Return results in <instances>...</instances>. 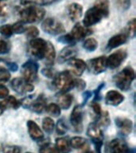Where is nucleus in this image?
I'll return each instance as SVG.
<instances>
[{"label":"nucleus","instance_id":"obj_43","mask_svg":"<svg viewBox=\"0 0 136 153\" xmlns=\"http://www.w3.org/2000/svg\"><path fill=\"white\" fill-rule=\"evenodd\" d=\"M41 74L48 78H54V76L57 75V73L54 71V69H51L50 67L43 68L41 69Z\"/></svg>","mask_w":136,"mask_h":153},{"label":"nucleus","instance_id":"obj_20","mask_svg":"<svg viewBox=\"0 0 136 153\" xmlns=\"http://www.w3.org/2000/svg\"><path fill=\"white\" fill-rule=\"evenodd\" d=\"M69 65L72 74L77 76H81L84 74V72L85 71V69H87L86 62L82 59H79V58H73L71 61H69Z\"/></svg>","mask_w":136,"mask_h":153},{"label":"nucleus","instance_id":"obj_31","mask_svg":"<svg viewBox=\"0 0 136 153\" xmlns=\"http://www.w3.org/2000/svg\"><path fill=\"white\" fill-rule=\"evenodd\" d=\"M42 128L44 131L48 134H51L55 128L54 121L50 117H45L42 120Z\"/></svg>","mask_w":136,"mask_h":153},{"label":"nucleus","instance_id":"obj_46","mask_svg":"<svg viewBox=\"0 0 136 153\" xmlns=\"http://www.w3.org/2000/svg\"><path fill=\"white\" fill-rule=\"evenodd\" d=\"M74 88H77V90L82 91L86 88V82L82 79H75V86Z\"/></svg>","mask_w":136,"mask_h":153},{"label":"nucleus","instance_id":"obj_45","mask_svg":"<svg viewBox=\"0 0 136 153\" xmlns=\"http://www.w3.org/2000/svg\"><path fill=\"white\" fill-rule=\"evenodd\" d=\"M91 107H92V109L93 112L96 116V117H98L101 114L102 110H101L100 105L98 103V101H92V103L91 104Z\"/></svg>","mask_w":136,"mask_h":153},{"label":"nucleus","instance_id":"obj_33","mask_svg":"<svg viewBox=\"0 0 136 153\" xmlns=\"http://www.w3.org/2000/svg\"><path fill=\"white\" fill-rule=\"evenodd\" d=\"M93 6L98 7L103 12H104L107 16L109 15V0H95Z\"/></svg>","mask_w":136,"mask_h":153},{"label":"nucleus","instance_id":"obj_56","mask_svg":"<svg viewBox=\"0 0 136 153\" xmlns=\"http://www.w3.org/2000/svg\"><path fill=\"white\" fill-rule=\"evenodd\" d=\"M1 1H2V0H0V2H1Z\"/></svg>","mask_w":136,"mask_h":153},{"label":"nucleus","instance_id":"obj_21","mask_svg":"<svg viewBox=\"0 0 136 153\" xmlns=\"http://www.w3.org/2000/svg\"><path fill=\"white\" fill-rule=\"evenodd\" d=\"M126 40H127V36L125 33H120L112 36L107 42V50H111L119 47V45H123L124 43H126Z\"/></svg>","mask_w":136,"mask_h":153},{"label":"nucleus","instance_id":"obj_1","mask_svg":"<svg viewBox=\"0 0 136 153\" xmlns=\"http://www.w3.org/2000/svg\"><path fill=\"white\" fill-rule=\"evenodd\" d=\"M19 4L21 8L18 10V16L22 23H35L45 17V9L35 4L32 0H19Z\"/></svg>","mask_w":136,"mask_h":153},{"label":"nucleus","instance_id":"obj_4","mask_svg":"<svg viewBox=\"0 0 136 153\" xmlns=\"http://www.w3.org/2000/svg\"><path fill=\"white\" fill-rule=\"evenodd\" d=\"M20 105H22L24 108L31 110L32 112L40 114L45 110V107L47 105V99L43 94H41L36 98L28 97L21 100Z\"/></svg>","mask_w":136,"mask_h":153},{"label":"nucleus","instance_id":"obj_8","mask_svg":"<svg viewBox=\"0 0 136 153\" xmlns=\"http://www.w3.org/2000/svg\"><path fill=\"white\" fill-rule=\"evenodd\" d=\"M38 64L33 60H29L21 66V74L23 79L29 83H32L38 78Z\"/></svg>","mask_w":136,"mask_h":153},{"label":"nucleus","instance_id":"obj_32","mask_svg":"<svg viewBox=\"0 0 136 153\" xmlns=\"http://www.w3.org/2000/svg\"><path fill=\"white\" fill-rule=\"evenodd\" d=\"M40 153H60L55 144L52 143H45L40 147Z\"/></svg>","mask_w":136,"mask_h":153},{"label":"nucleus","instance_id":"obj_48","mask_svg":"<svg viewBox=\"0 0 136 153\" xmlns=\"http://www.w3.org/2000/svg\"><path fill=\"white\" fill-rule=\"evenodd\" d=\"M92 97V93L89 90H85L84 92L83 93V103H82V105L81 106L83 107L84 105H85L86 103L88 102V100L90 99L91 97Z\"/></svg>","mask_w":136,"mask_h":153},{"label":"nucleus","instance_id":"obj_26","mask_svg":"<svg viewBox=\"0 0 136 153\" xmlns=\"http://www.w3.org/2000/svg\"><path fill=\"white\" fill-rule=\"evenodd\" d=\"M2 105L4 108H10V109H18L20 107V101L13 96H8L2 100Z\"/></svg>","mask_w":136,"mask_h":153},{"label":"nucleus","instance_id":"obj_28","mask_svg":"<svg viewBox=\"0 0 136 153\" xmlns=\"http://www.w3.org/2000/svg\"><path fill=\"white\" fill-rule=\"evenodd\" d=\"M71 148L78 149V148H83L87 143V140L84 138L82 136H73L72 138L69 140Z\"/></svg>","mask_w":136,"mask_h":153},{"label":"nucleus","instance_id":"obj_54","mask_svg":"<svg viewBox=\"0 0 136 153\" xmlns=\"http://www.w3.org/2000/svg\"><path fill=\"white\" fill-rule=\"evenodd\" d=\"M84 153H95L94 152H91V151H87V152H85Z\"/></svg>","mask_w":136,"mask_h":153},{"label":"nucleus","instance_id":"obj_24","mask_svg":"<svg viewBox=\"0 0 136 153\" xmlns=\"http://www.w3.org/2000/svg\"><path fill=\"white\" fill-rule=\"evenodd\" d=\"M73 101V97L68 93H61V95L57 98V105L62 109L67 110L71 107Z\"/></svg>","mask_w":136,"mask_h":153},{"label":"nucleus","instance_id":"obj_40","mask_svg":"<svg viewBox=\"0 0 136 153\" xmlns=\"http://www.w3.org/2000/svg\"><path fill=\"white\" fill-rule=\"evenodd\" d=\"M131 0H116V6L118 9L122 11H125L131 7Z\"/></svg>","mask_w":136,"mask_h":153},{"label":"nucleus","instance_id":"obj_5","mask_svg":"<svg viewBox=\"0 0 136 153\" xmlns=\"http://www.w3.org/2000/svg\"><path fill=\"white\" fill-rule=\"evenodd\" d=\"M46 47L47 42L43 38H33L29 42L28 53L33 59L41 60L44 58Z\"/></svg>","mask_w":136,"mask_h":153},{"label":"nucleus","instance_id":"obj_29","mask_svg":"<svg viewBox=\"0 0 136 153\" xmlns=\"http://www.w3.org/2000/svg\"><path fill=\"white\" fill-rule=\"evenodd\" d=\"M83 48L88 52H93L98 48V42L95 38H87L83 43Z\"/></svg>","mask_w":136,"mask_h":153},{"label":"nucleus","instance_id":"obj_6","mask_svg":"<svg viewBox=\"0 0 136 153\" xmlns=\"http://www.w3.org/2000/svg\"><path fill=\"white\" fill-rule=\"evenodd\" d=\"M107 15L98 7L93 6L86 11L83 19V26L85 27H91L98 22H100L103 18H107Z\"/></svg>","mask_w":136,"mask_h":153},{"label":"nucleus","instance_id":"obj_30","mask_svg":"<svg viewBox=\"0 0 136 153\" xmlns=\"http://www.w3.org/2000/svg\"><path fill=\"white\" fill-rule=\"evenodd\" d=\"M45 111L50 116L54 117H59L61 113V108L59 107V105L57 104H55V103H51V104H49V105H46Z\"/></svg>","mask_w":136,"mask_h":153},{"label":"nucleus","instance_id":"obj_15","mask_svg":"<svg viewBox=\"0 0 136 153\" xmlns=\"http://www.w3.org/2000/svg\"><path fill=\"white\" fill-rule=\"evenodd\" d=\"M87 136L92 142L103 140V134L101 128L95 122L91 123L87 128Z\"/></svg>","mask_w":136,"mask_h":153},{"label":"nucleus","instance_id":"obj_37","mask_svg":"<svg viewBox=\"0 0 136 153\" xmlns=\"http://www.w3.org/2000/svg\"><path fill=\"white\" fill-rule=\"evenodd\" d=\"M0 34L5 38H10L14 34V31L12 28V25H3L0 26Z\"/></svg>","mask_w":136,"mask_h":153},{"label":"nucleus","instance_id":"obj_13","mask_svg":"<svg viewBox=\"0 0 136 153\" xmlns=\"http://www.w3.org/2000/svg\"><path fill=\"white\" fill-rule=\"evenodd\" d=\"M92 33V30L90 28L85 27L83 25H81L80 22L75 24V26L72 27L71 30V36L76 42L82 40L83 38L88 37Z\"/></svg>","mask_w":136,"mask_h":153},{"label":"nucleus","instance_id":"obj_44","mask_svg":"<svg viewBox=\"0 0 136 153\" xmlns=\"http://www.w3.org/2000/svg\"><path fill=\"white\" fill-rule=\"evenodd\" d=\"M10 51V45L8 42L0 38V54H6Z\"/></svg>","mask_w":136,"mask_h":153},{"label":"nucleus","instance_id":"obj_11","mask_svg":"<svg viewBox=\"0 0 136 153\" xmlns=\"http://www.w3.org/2000/svg\"><path fill=\"white\" fill-rule=\"evenodd\" d=\"M127 52L125 50H118L106 58L107 67L111 69H117L126 59Z\"/></svg>","mask_w":136,"mask_h":153},{"label":"nucleus","instance_id":"obj_36","mask_svg":"<svg viewBox=\"0 0 136 153\" xmlns=\"http://www.w3.org/2000/svg\"><path fill=\"white\" fill-rule=\"evenodd\" d=\"M58 42L68 45H73L76 42L70 33H66V34H63V35L60 36L59 38H58Z\"/></svg>","mask_w":136,"mask_h":153},{"label":"nucleus","instance_id":"obj_51","mask_svg":"<svg viewBox=\"0 0 136 153\" xmlns=\"http://www.w3.org/2000/svg\"><path fill=\"white\" fill-rule=\"evenodd\" d=\"M7 14V6L2 3V2H0V17L5 16Z\"/></svg>","mask_w":136,"mask_h":153},{"label":"nucleus","instance_id":"obj_27","mask_svg":"<svg viewBox=\"0 0 136 153\" xmlns=\"http://www.w3.org/2000/svg\"><path fill=\"white\" fill-rule=\"evenodd\" d=\"M99 126L102 127H108L109 124H111V119H110V116L108 112L104 111V112H101V114L97 117V122H95Z\"/></svg>","mask_w":136,"mask_h":153},{"label":"nucleus","instance_id":"obj_47","mask_svg":"<svg viewBox=\"0 0 136 153\" xmlns=\"http://www.w3.org/2000/svg\"><path fill=\"white\" fill-rule=\"evenodd\" d=\"M105 86L104 83H101L100 85L98 86L96 89L94 91V100L93 101H99L100 99V92L102 91V89L103 88V87Z\"/></svg>","mask_w":136,"mask_h":153},{"label":"nucleus","instance_id":"obj_10","mask_svg":"<svg viewBox=\"0 0 136 153\" xmlns=\"http://www.w3.org/2000/svg\"><path fill=\"white\" fill-rule=\"evenodd\" d=\"M70 123L72 128L76 132L83 130V109L81 105H76L72 108L70 115Z\"/></svg>","mask_w":136,"mask_h":153},{"label":"nucleus","instance_id":"obj_9","mask_svg":"<svg viewBox=\"0 0 136 153\" xmlns=\"http://www.w3.org/2000/svg\"><path fill=\"white\" fill-rule=\"evenodd\" d=\"M106 58L107 57L104 56H100V57L88 60V62L86 63V66L91 74H95V75L102 74L103 72H104L107 69Z\"/></svg>","mask_w":136,"mask_h":153},{"label":"nucleus","instance_id":"obj_52","mask_svg":"<svg viewBox=\"0 0 136 153\" xmlns=\"http://www.w3.org/2000/svg\"><path fill=\"white\" fill-rule=\"evenodd\" d=\"M4 107H3V105H2V103L0 102V116L3 113V112H4Z\"/></svg>","mask_w":136,"mask_h":153},{"label":"nucleus","instance_id":"obj_25","mask_svg":"<svg viewBox=\"0 0 136 153\" xmlns=\"http://www.w3.org/2000/svg\"><path fill=\"white\" fill-rule=\"evenodd\" d=\"M55 146L57 147L60 153H70L71 152V145L69 140L66 137H60L56 140Z\"/></svg>","mask_w":136,"mask_h":153},{"label":"nucleus","instance_id":"obj_53","mask_svg":"<svg viewBox=\"0 0 136 153\" xmlns=\"http://www.w3.org/2000/svg\"><path fill=\"white\" fill-rule=\"evenodd\" d=\"M126 153H136L135 148H129Z\"/></svg>","mask_w":136,"mask_h":153},{"label":"nucleus","instance_id":"obj_16","mask_svg":"<svg viewBox=\"0 0 136 153\" xmlns=\"http://www.w3.org/2000/svg\"><path fill=\"white\" fill-rule=\"evenodd\" d=\"M26 125H27L28 133L32 140L35 141H39L42 140L44 137V134H43L42 130L40 128V127L38 126L36 122L30 120L26 123Z\"/></svg>","mask_w":136,"mask_h":153},{"label":"nucleus","instance_id":"obj_3","mask_svg":"<svg viewBox=\"0 0 136 153\" xmlns=\"http://www.w3.org/2000/svg\"><path fill=\"white\" fill-rule=\"evenodd\" d=\"M52 85L61 93H67L74 88L75 79L72 78L70 72L64 70L59 74H57V75L54 76Z\"/></svg>","mask_w":136,"mask_h":153},{"label":"nucleus","instance_id":"obj_2","mask_svg":"<svg viewBox=\"0 0 136 153\" xmlns=\"http://www.w3.org/2000/svg\"><path fill=\"white\" fill-rule=\"evenodd\" d=\"M135 77V74L133 68L126 66L114 76V83L119 89L125 92L131 88Z\"/></svg>","mask_w":136,"mask_h":153},{"label":"nucleus","instance_id":"obj_55","mask_svg":"<svg viewBox=\"0 0 136 153\" xmlns=\"http://www.w3.org/2000/svg\"><path fill=\"white\" fill-rule=\"evenodd\" d=\"M26 153H32V152H26Z\"/></svg>","mask_w":136,"mask_h":153},{"label":"nucleus","instance_id":"obj_41","mask_svg":"<svg viewBox=\"0 0 136 153\" xmlns=\"http://www.w3.org/2000/svg\"><path fill=\"white\" fill-rule=\"evenodd\" d=\"M3 153H21V148L16 145H3L2 146Z\"/></svg>","mask_w":136,"mask_h":153},{"label":"nucleus","instance_id":"obj_35","mask_svg":"<svg viewBox=\"0 0 136 153\" xmlns=\"http://www.w3.org/2000/svg\"><path fill=\"white\" fill-rule=\"evenodd\" d=\"M55 128H56L57 133L60 136H63L66 133L67 131H68V127H67V124H65L64 119H60L57 122Z\"/></svg>","mask_w":136,"mask_h":153},{"label":"nucleus","instance_id":"obj_19","mask_svg":"<svg viewBox=\"0 0 136 153\" xmlns=\"http://www.w3.org/2000/svg\"><path fill=\"white\" fill-rule=\"evenodd\" d=\"M110 153H126L128 147L125 141L121 139H114L108 144Z\"/></svg>","mask_w":136,"mask_h":153},{"label":"nucleus","instance_id":"obj_39","mask_svg":"<svg viewBox=\"0 0 136 153\" xmlns=\"http://www.w3.org/2000/svg\"><path fill=\"white\" fill-rule=\"evenodd\" d=\"M25 33H26V37H28L30 39H33V38H38V36L39 35V30L36 26H30L28 28H26Z\"/></svg>","mask_w":136,"mask_h":153},{"label":"nucleus","instance_id":"obj_7","mask_svg":"<svg viewBox=\"0 0 136 153\" xmlns=\"http://www.w3.org/2000/svg\"><path fill=\"white\" fill-rule=\"evenodd\" d=\"M41 29L50 35H58L65 32L64 25L54 18H47L41 23Z\"/></svg>","mask_w":136,"mask_h":153},{"label":"nucleus","instance_id":"obj_14","mask_svg":"<svg viewBox=\"0 0 136 153\" xmlns=\"http://www.w3.org/2000/svg\"><path fill=\"white\" fill-rule=\"evenodd\" d=\"M115 124L123 136H128L132 131L133 122L131 120L124 117H117L115 119Z\"/></svg>","mask_w":136,"mask_h":153},{"label":"nucleus","instance_id":"obj_50","mask_svg":"<svg viewBox=\"0 0 136 153\" xmlns=\"http://www.w3.org/2000/svg\"><path fill=\"white\" fill-rule=\"evenodd\" d=\"M7 69L12 72H16L18 69V65L15 62H6Z\"/></svg>","mask_w":136,"mask_h":153},{"label":"nucleus","instance_id":"obj_23","mask_svg":"<svg viewBox=\"0 0 136 153\" xmlns=\"http://www.w3.org/2000/svg\"><path fill=\"white\" fill-rule=\"evenodd\" d=\"M55 58H56V50L52 43L50 42H47V47L45 50V56L44 58L45 59V64L47 65V67L52 66L53 63H54Z\"/></svg>","mask_w":136,"mask_h":153},{"label":"nucleus","instance_id":"obj_49","mask_svg":"<svg viewBox=\"0 0 136 153\" xmlns=\"http://www.w3.org/2000/svg\"><path fill=\"white\" fill-rule=\"evenodd\" d=\"M9 96V89L3 85H0V98H6Z\"/></svg>","mask_w":136,"mask_h":153},{"label":"nucleus","instance_id":"obj_18","mask_svg":"<svg viewBox=\"0 0 136 153\" xmlns=\"http://www.w3.org/2000/svg\"><path fill=\"white\" fill-rule=\"evenodd\" d=\"M124 97L116 90L108 91L105 95V103L111 106H118L123 102Z\"/></svg>","mask_w":136,"mask_h":153},{"label":"nucleus","instance_id":"obj_42","mask_svg":"<svg viewBox=\"0 0 136 153\" xmlns=\"http://www.w3.org/2000/svg\"><path fill=\"white\" fill-rule=\"evenodd\" d=\"M12 28H13L14 33H16V34L25 33V30H26V27L24 26V23L21 22L20 21L12 24Z\"/></svg>","mask_w":136,"mask_h":153},{"label":"nucleus","instance_id":"obj_38","mask_svg":"<svg viewBox=\"0 0 136 153\" xmlns=\"http://www.w3.org/2000/svg\"><path fill=\"white\" fill-rule=\"evenodd\" d=\"M10 78V74L8 69L0 67V85H3Z\"/></svg>","mask_w":136,"mask_h":153},{"label":"nucleus","instance_id":"obj_22","mask_svg":"<svg viewBox=\"0 0 136 153\" xmlns=\"http://www.w3.org/2000/svg\"><path fill=\"white\" fill-rule=\"evenodd\" d=\"M68 14L71 21L78 20L83 14V7L77 2H72L68 6Z\"/></svg>","mask_w":136,"mask_h":153},{"label":"nucleus","instance_id":"obj_12","mask_svg":"<svg viewBox=\"0 0 136 153\" xmlns=\"http://www.w3.org/2000/svg\"><path fill=\"white\" fill-rule=\"evenodd\" d=\"M10 86L12 89L16 92L18 94H26L33 92L34 89V86L31 83H29L26 81L23 78L20 77H16L14 78L10 81Z\"/></svg>","mask_w":136,"mask_h":153},{"label":"nucleus","instance_id":"obj_34","mask_svg":"<svg viewBox=\"0 0 136 153\" xmlns=\"http://www.w3.org/2000/svg\"><path fill=\"white\" fill-rule=\"evenodd\" d=\"M127 38H134L135 37V19H131L126 26V32L125 33Z\"/></svg>","mask_w":136,"mask_h":153},{"label":"nucleus","instance_id":"obj_17","mask_svg":"<svg viewBox=\"0 0 136 153\" xmlns=\"http://www.w3.org/2000/svg\"><path fill=\"white\" fill-rule=\"evenodd\" d=\"M77 55V50L73 45H67L60 52L58 56V62L60 63H64L69 62L73 58H76Z\"/></svg>","mask_w":136,"mask_h":153}]
</instances>
